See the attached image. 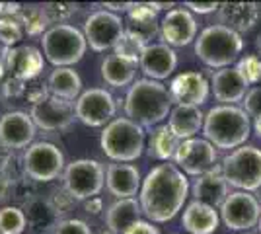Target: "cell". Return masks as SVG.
I'll return each mask as SVG.
<instances>
[{
	"instance_id": "obj_48",
	"label": "cell",
	"mask_w": 261,
	"mask_h": 234,
	"mask_svg": "<svg viewBox=\"0 0 261 234\" xmlns=\"http://www.w3.org/2000/svg\"><path fill=\"white\" fill-rule=\"evenodd\" d=\"M133 6H135V2H121V4L119 2H103V4H101V8L111 12V14H117V12H121V14L127 12V14H129V10Z\"/></svg>"
},
{
	"instance_id": "obj_23",
	"label": "cell",
	"mask_w": 261,
	"mask_h": 234,
	"mask_svg": "<svg viewBox=\"0 0 261 234\" xmlns=\"http://www.w3.org/2000/svg\"><path fill=\"white\" fill-rule=\"evenodd\" d=\"M261 16V6L255 2H224L218 8L220 23L236 34L250 32Z\"/></svg>"
},
{
	"instance_id": "obj_36",
	"label": "cell",
	"mask_w": 261,
	"mask_h": 234,
	"mask_svg": "<svg viewBox=\"0 0 261 234\" xmlns=\"http://www.w3.org/2000/svg\"><path fill=\"white\" fill-rule=\"evenodd\" d=\"M35 184H37V181L30 179L28 176H20L18 179H14V181H12L10 197L14 201H18V203L23 207L25 203H30L32 199L39 197V193H37V186H35Z\"/></svg>"
},
{
	"instance_id": "obj_5",
	"label": "cell",
	"mask_w": 261,
	"mask_h": 234,
	"mask_svg": "<svg viewBox=\"0 0 261 234\" xmlns=\"http://www.w3.org/2000/svg\"><path fill=\"white\" fill-rule=\"evenodd\" d=\"M244 49L242 35L222 23L205 28L195 39V55L211 68H228Z\"/></svg>"
},
{
	"instance_id": "obj_34",
	"label": "cell",
	"mask_w": 261,
	"mask_h": 234,
	"mask_svg": "<svg viewBox=\"0 0 261 234\" xmlns=\"http://www.w3.org/2000/svg\"><path fill=\"white\" fill-rule=\"evenodd\" d=\"M23 35L25 32L18 18H0V43L2 47H8V49L18 47Z\"/></svg>"
},
{
	"instance_id": "obj_40",
	"label": "cell",
	"mask_w": 261,
	"mask_h": 234,
	"mask_svg": "<svg viewBox=\"0 0 261 234\" xmlns=\"http://www.w3.org/2000/svg\"><path fill=\"white\" fill-rule=\"evenodd\" d=\"M49 88H47V82H39V80H30L25 82V88H23V101L25 103H32L37 106L49 98Z\"/></svg>"
},
{
	"instance_id": "obj_17",
	"label": "cell",
	"mask_w": 261,
	"mask_h": 234,
	"mask_svg": "<svg viewBox=\"0 0 261 234\" xmlns=\"http://www.w3.org/2000/svg\"><path fill=\"white\" fill-rule=\"evenodd\" d=\"M172 103L175 106H203L211 94V82L201 72H181L168 86Z\"/></svg>"
},
{
	"instance_id": "obj_38",
	"label": "cell",
	"mask_w": 261,
	"mask_h": 234,
	"mask_svg": "<svg viewBox=\"0 0 261 234\" xmlns=\"http://www.w3.org/2000/svg\"><path fill=\"white\" fill-rule=\"evenodd\" d=\"M129 20L127 23L135 25H144V23H158V10L152 6V2H144V4H135L129 10Z\"/></svg>"
},
{
	"instance_id": "obj_22",
	"label": "cell",
	"mask_w": 261,
	"mask_h": 234,
	"mask_svg": "<svg viewBox=\"0 0 261 234\" xmlns=\"http://www.w3.org/2000/svg\"><path fill=\"white\" fill-rule=\"evenodd\" d=\"M141 172L133 164L113 162L106 170V188L117 199H130L141 191Z\"/></svg>"
},
{
	"instance_id": "obj_50",
	"label": "cell",
	"mask_w": 261,
	"mask_h": 234,
	"mask_svg": "<svg viewBox=\"0 0 261 234\" xmlns=\"http://www.w3.org/2000/svg\"><path fill=\"white\" fill-rule=\"evenodd\" d=\"M10 188H12V179L8 174L0 172V201H4L6 197H10Z\"/></svg>"
},
{
	"instance_id": "obj_42",
	"label": "cell",
	"mask_w": 261,
	"mask_h": 234,
	"mask_svg": "<svg viewBox=\"0 0 261 234\" xmlns=\"http://www.w3.org/2000/svg\"><path fill=\"white\" fill-rule=\"evenodd\" d=\"M242 110L248 113L250 117H259L261 115V86L250 88L246 98L242 101Z\"/></svg>"
},
{
	"instance_id": "obj_46",
	"label": "cell",
	"mask_w": 261,
	"mask_h": 234,
	"mask_svg": "<svg viewBox=\"0 0 261 234\" xmlns=\"http://www.w3.org/2000/svg\"><path fill=\"white\" fill-rule=\"evenodd\" d=\"M184 6L195 14H211V12H217L220 8L218 2H185Z\"/></svg>"
},
{
	"instance_id": "obj_29",
	"label": "cell",
	"mask_w": 261,
	"mask_h": 234,
	"mask_svg": "<svg viewBox=\"0 0 261 234\" xmlns=\"http://www.w3.org/2000/svg\"><path fill=\"white\" fill-rule=\"evenodd\" d=\"M179 143L181 141L172 133V129L168 125H158L150 131L148 143H146V152L154 160L170 162V160H174Z\"/></svg>"
},
{
	"instance_id": "obj_10",
	"label": "cell",
	"mask_w": 261,
	"mask_h": 234,
	"mask_svg": "<svg viewBox=\"0 0 261 234\" xmlns=\"http://www.w3.org/2000/svg\"><path fill=\"white\" fill-rule=\"evenodd\" d=\"M123 32H125V22L121 20V16L108 10L92 12L86 18L84 30H82L86 43L96 53H106L109 49H113Z\"/></svg>"
},
{
	"instance_id": "obj_24",
	"label": "cell",
	"mask_w": 261,
	"mask_h": 234,
	"mask_svg": "<svg viewBox=\"0 0 261 234\" xmlns=\"http://www.w3.org/2000/svg\"><path fill=\"white\" fill-rule=\"evenodd\" d=\"M25 215V223L33 234H53L55 226L61 223V215L55 211L51 201L47 197H35L22 207Z\"/></svg>"
},
{
	"instance_id": "obj_39",
	"label": "cell",
	"mask_w": 261,
	"mask_h": 234,
	"mask_svg": "<svg viewBox=\"0 0 261 234\" xmlns=\"http://www.w3.org/2000/svg\"><path fill=\"white\" fill-rule=\"evenodd\" d=\"M23 88H25V82L22 80H16V78H8L2 82L0 86V98L6 101V103H20L23 101Z\"/></svg>"
},
{
	"instance_id": "obj_51",
	"label": "cell",
	"mask_w": 261,
	"mask_h": 234,
	"mask_svg": "<svg viewBox=\"0 0 261 234\" xmlns=\"http://www.w3.org/2000/svg\"><path fill=\"white\" fill-rule=\"evenodd\" d=\"M253 131H255V135L261 139V115L255 117V121H253Z\"/></svg>"
},
{
	"instance_id": "obj_12",
	"label": "cell",
	"mask_w": 261,
	"mask_h": 234,
	"mask_svg": "<svg viewBox=\"0 0 261 234\" xmlns=\"http://www.w3.org/2000/svg\"><path fill=\"white\" fill-rule=\"evenodd\" d=\"M220 219L230 230H250L261 219V203L253 193L232 191L220 205Z\"/></svg>"
},
{
	"instance_id": "obj_41",
	"label": "cell",
	"mask_w": 261,
	"mask_h": 234,
	"mask_svg": "<svg viewBox=\"0 0 261 234\" xmlns=\"http://www.w3.org/2000/svg\"><path fill=\"white\" fill-rule=\"evenodd\" d=\"M53 234H92L90 226L80 219H61Z\"/></svg>"
},
{
	"instance_id": "obj_30",
	"label": "cell",
	"mask_w": 261,
	"mask_h": 234,
	"mask_svg": "<svg viewBox=\"0 0 261 234\" xmlns=\"http://www.w3.org/2000/svg\"><path fill=\"white\" fill-rule=\"evenodd\" d=\"M137 67L139 65L129 63V61L111 53L101 61V78L106 80V84L113 86V88H123V86H129L135 82Z\"/></svg>"
},
{
	"instance_id": "obj_55",
	"label": "cell",
	"mask_w": 261,
	"mask_h": 234,
	"mask_svg": "<svg viewBox=\"0 0 261 234\" xmlns=\"http://www.w3.org/2000/svg\"><path fill=\"white\" fill-rule=\"evenodd\" d=\"M101 234H113V232H101Z\"/></svg>"
},
{
	"instance_id": "obj_44",
	"label": "cell",
	"mask_w": 261,
	"mask_h": 234,
	"mask_svg": "<svg viewBox=\"0 0 261 234\" xmlns=\"http://www.w3.org/2000/svg\"><path fill=\"white\" fill-rule=\"evenodd\" d=\"M14 162H16V158H14V150L6 148V146L0 143V172H4V174L12 176V164H14Z\"/></svg>"
},
{
	"instance_id": "obj_16",
	"label": "cell",
	"mask_w": 261,
	"mask_h": 234,
	"mask_svg": "<svg viewBox=\"0 0 261 234\" xmlns=\"http://www.w3.org/2000/svg\"><path fill=\"white\" fill-rule=\"evenodd\" d=\"M197 20L187 8L170 10L160 22V37L162 43L174 47H185L197 39Z\"/></svg>"
},
{
	"instance_id": "obj_25",
	"label": "cell",
	"mask_w": 261,
	"mask_h": 234,
	"mask_svg": "<svg viewBox=\"0 0 261 234\" xmlns=\"http://www.w3.org/2000/svg\"><path fill=\"white\" fill-rule=\"evenodd\" d=\"M205 113L195 106H175L168 117V127L179 141L195 139V135L203 129Z\"/></svg>"
},
{
	"instance_id": "obj_11",
	"label": "cell",
	"mask_w": 261,
	"mask_h": 234,
	"mask_svg": "<svg viewBox=\"0 0 261 234\" xmlns=\"http://www.w3.org/2000/svg\"><path fill=\"white\" fill-rule=\"evenodd\" d=\"M117 112V101L106 88L84 90L74 101V113L80 123L88 127H106L113 121Z\"/></svg>"
},
{
	"instance_id": "obj_28",
	"label": "cell",
	"mask_w": 261,
	"mask_h": 234,
	"mask_svg": "<svg viewBox=\"0 0 261 234\" xmlns=\"http://www.w3.org/2000/svg\"><path fill=\"white\" fill-rule=\"evenodd\" d=\"M141 203L130 197V199H117L109 205L106 211V224H108L109 232L113 234H123L130 224L141 221Z\"/></svg>"
},
{
	"instance_id": "obj_33",
	"label": "cell",
	"mask_w": 261,
	"mask_h": 234,
	"mask_svg": "<svg viewBox=\"0 0 261 234\" xmlns=\"http://www.w3.org/2000/svg\"><path fill=\"white\" fill-rule=\"evenodd\" d=\"M28 228L22 207L6 205L0 209V234H22Z\"/></svg>"
},
{
	"instance_id": "obj_54",
	"label": "cell",
	"mask_w": 261,
	"mask_h": 234,
	"mask_svg": "<svg viewBox=\"0 0 261 234\" xmlns=\"http://www.w3.org/2000/svg\"><path fill=\"white\" fill-rule=\"evenodd\" d=\"M257 228H259V232H261V219H259V223H257Z\"/></svg>"
},
{
	"instance_id": "obj_7",
	"label": "cell",
	"mask_w": 261,
	"mask_h": 234,
	"mask_svg": "<svg viewBox=\"0 0 261 234\" xmlns=\"http://www.w3.org/2000/svg\"><path fill=\"white\" fill-rule=\"evenodd\" d=\"M220 172L230 188L238 191H253L261 190V148L244 145L224 156Z\"/></svg>"
},
{
	"instance_id": "obj_56",
	"label": "cell",
	"mask_w": 261,
	"mask_h": 234,
	"mask_svg": "<svg viewBox=\"0 0 261 234\" xmlns=\"http://www.w3.org/2000/svg\"><path fill=\"white\" fill-rule=\"evenodd\" d=\"M242 234H250V232H242Z\"/></svg>"
},
{
	"instance_id": "obj_9",
	"label": "cell",
	"mask_w": 261,
	"mask_h": 234,
	"mask_svg": "<svg viewBox=\"0 0 261 234\" xmlns=\"http://www.w3.org/2000/svg\"><path fill=\"white\" fill-rule=\"evenodd\" d=\"M65 168V154L53 143H43V141L41 143H33V145H30L23 150V176H28V178L37 181V184L57 179L59 176H63Z\"/></svg>"
},
{
	"instance_id": "obj_47",
	"label": "cell",
	"mask_w": 261,
	"mask_h": 234,
	"mask_svg": "<svg viewBox=\"0 0 261 234\" xmlns=\"http://www.w3.org/2000/svg\"><path fill=\"white\" fill-rule=\"evenodd\" d=\"M22 10L18 2H0V18H16Z\"/></svg>"
},
{
	"instance_id": "obj_31",
	"label": "cell",
	"mask_w": 261,
	"mask_h": 234,
	"mask_svg": "<svg viewBox=\"0 0 261 234\" xmlns=\"http://www.w3.org/2000/svg\"><path fill=\"white\" fill-rule=\"evenodd\" d=\"M16 18L22 23L23 32L32 35V37H43V34L49 30V23H51L47 14H45L43 6H35V4L22 6V10Z\"/></svg>"
},
{
	"instance_id": "obj_1",
	"label": "cell",
	"mask_w": 261,
	"mask_h": 234,
	"mask_svg": "<svg viewBox=\"0 0 261 234\" xmlns=\"http://www.w3.org/2000/svg\"><path fill=\"white\" fill-rule=\"evenodd\" d=\"M189 179L172 162L154 166L142 179L139 191L142 215L152 223H168L184 209L189 195Z\"/></svg>"
},
{
	"instance_id": "obj_8",
	"label": "cell",
	"mask_w": 261,
	"mask_h": 234,
	"mask_svg": "<svg viewBox=\"0 0 261 234\" xmlns=\"http://www.w3.org/2000/svg\"><path fill=\"white\" fill-rule=\"evenodd\" d=\"M106 186V168L98 160L80 158L66 164L63 172V188L74 201L99 197Z\"/></svg>"
},
{
	"instance_id": "obj_26",
	"label": "cell",
	"mask_w": 261,
	"mask_h": 234,
	"mask_svg": "<svg viewBox=\"0 0 261 234\" xmlns=\"http://www.w3.org/2000/svg\"><path fill=\"white\" fill-rule=\"evenodd\" d=\"M218 211L205 203L191 201L181 215V224L189 234H213L218 226Z\"/></svg>"
},
{
	"instance_id": "obj_43",
	"label": "cell",
	"mask_w": 261,
	"mask_h": 234,
	"mask_svg": "<svg viewBox=\"0 0 261 234\" xmlns=\"http://www.w3.org/2000/svg\"><path fill=\"white\" fill-rule=\"evenodd\" d=\"M49 201H51V205L55 207V211L59 213L61 217L65 215V213H68V209H70V205L74 203V199L68 195L65 191V188L63 190H57V191H53V195L49 197Z\"/></svg>"
},
{
	"instance_id": "obj_3",
	"label": "cell",
	"mask_w": 261,
	"mask_h": 234,
	"mask_svg": "<svg viewBox=\"0 0 261 234\" xmlns=\"http://www.w3.org/2000/svg\"><path fill=\"white\" fill-rule=\"evenodd\" d=\"M203 133L215 148L236 150L250 139V115L240 106H215L205 115Z\"/></svg>"
},
{
	"instance_id": "obj_4",
	"label": "cell",
	"mask_w": 261,
	"mask_h": 234,
	"mask_svg": "<svg viewBox=\"0 0 261 234\" xmlns=\"http://www.w3.org/2000/svg\"><path fill=\"white\" fill-rule=\"evenodd\" d=\"M99 145L103 154L113 162L129 164L141 158L146 148V133L141 125L127 117H115L106 125L99 137Z\"/></svg>"
},
{
	"instance_id": "obj_27",
	"label": "cell",
	"mask_w": 261,
	"mask_h": 234,
	"mask_svg": "<svg viewBox=\"0 0 261 234\" xmlns=\"http://www.w3.org/2000/svg\"><path fill=\"white\" fill-rule=\"evenodd\" d=\"M49 94L66 101H76L82 94V78L72 67H61L51 70L47 78Z\"/></svg>"
},
{
	"instance_id": "obj_18",
	"label": "cell",
	"mask_w": 261,
	"mask_h": 234,
	"mask_svg": "<svg viewBox=\"0 0 261 234\" xmlns=\"http://www.w3.org/2000/svg\"><path fill=\"white\" fill-rule=\"evenodd\" d=\"M35 131L37 127L30 113L8 112L0 117V143L10 150L28 148L33 145Z\"/></svg>"
},
{
	"instance_id": "obj_2",
	"label": "cell",
	"mask_w": 261,
	"mask_h": 234,
	"mask_svg": "<svg viewBox=\"0 0 261 234\" xmlns=\"http://www.w3.org/2000/svg\"><path fill=\"white\" fill-rule=\"evenodd\" d=\"M172 98L168 86L158 80L141 78L129 86L125 98V115L127 119L144 127H158L160 123L170 117L172 112Z\"/></svg>"
},
{
	"instance_id": "obj_49",
	"label": "cell",
	"mask_w": 261,
	"mask_h": 234,
	"mask_svg": "<svg viewBox=\"0 0 261 234\" xmlns=\"http://www.w3.org/2000/svg\"><path fill=\"white\" fill-rule=\"evenodd\" d=\"M84 209L90 215H99L103 211V201H101V197H92V199L84 201Z\"/></svg>"
},
{
	"instance_id": "obj_35",
	"label": "cell",
	"mask_w": 261,
	"mask_h": 234,
	"mask_svg": "<svg viewBox=\"0 0 261 234\" xmlns=\"http://www.w3.org/2000/svg\"><path fill=\"white\" fill-rule=\"evenodd\" d=\"M41 6H43L45 14L53 25L68 23V20L78 10V4H72V2H49V4H41Z\"/></svg>"
},
{
	"instance_id": "obj_32",
	"label": "cell",
	"mask_w": 261,
	"mask_h": 234,
	"mask_svg": "<svg viewBox=\"0 0 261 234\" xmlns=\"http://www.w3.org/2000/svg\"><path fill=\"white\" fill-rule=\"evenodd\" d=\"M146 45L148 43H146L142 37H139V35L129 32V30H125L123 35L119 37L117 45L113 47V55L121 57V59H125V61H129V63L139 65V61H141Z\"/></svg>"
},
{
	"instance_id": "obj_13",
	"label": "cell",
	"mask_w": 261,
	"mask_h": 234,
	"mask_svg": "<svg viewBox=\"0 0 261 234\" xmlns=\"http://www.w3.org/2000/svg\"><path fill=\"white\" fill-rule=\"evenodd\" d=\"M218 152L217 148L208 143L207 139H187L181 141L177 146V152L174 156L175 166L179 168L184 174L189 176H203L211 170H215Z\"/></svg>"
},
{
	"instance_id": "obj_21",
	"label": "cell",
	"mask_w": 261,
	"mask_h": 234,
	"mask_svg": "<svg viewBox=\"0 0 261 234\" xmlns=\"http://www.w3.org/2000/svg\"><path fill=\"white\" fill-rule=\"evenodd\" d=\"M189 191L193 195V201L205 203L213 209H217V207L220 209V205L230 195V186L222 176L220 168H215V170H211L207 174L193 179Z\"/></svg>"
},
{
	"instance_id": "obj_6",
	"label": "cell",
	"mask_w": 261,
	"mask_h": 234,
	"mask_svg": "<svg viewBox=\"0 0 261 234\" xmlns=\"http://www.w3.org/2000/svg\"><path fill=\"white\" fill-rule=\"evenodd\" d=\"M41 45L45 59L55 65V68L72 67L80 63L88 49L84 34L70 23L51 25L41 37Z\"/></svg>"
},
{
	"instance_id": "obj_45",
	"label": "cell",
	"mask_w": 261,
	"mask_h": 234,
	"mask_svg": "<svg viewBox=\"0 0 261 234\" xmlns=\"http://www.w3.org/2000/svg\"><path fill=\"white\" fill-rule=\"evenodd\" d=\"M123 234H160V230H158V226H154L152 223L142 221L141 219V221H137L135 224H130Z\"/></svg>"
},
{
	"instance_id": "obj_19",
	"label": "cell",
	"mask_w": 261,
	"mask_h": 234,
	"mask_svg": "<svg viewBox=\"0 0 261 234\" xmlns=\"http://www.w3.org/2000/svg\"><path fill=\"white\" fill-rule=\"evenodd\" d=\"M211 92L220 101V106H236L242 103L246 94L250 92V84L244 80L236 67L218 68L211 76Z\"/></svg>"
},
{
	"instance_id": "obj_15",
	"label": "cell",
	"mask_w": 261,
	"mask_h": 234,
	"mask_svg": "<svg viewBox=\"0 0 261 234\" xmlns=\"http://www.w3.org/2000/svg\"><path fill=\"white\" fill-rule=\"evenodd\" d=\"M30 115H32L35 127L43 129V131H65L76 119L74 101L61 100L55 96H49L41 103L32 106Z\"/></svg>"
},
{
	"instance_id": "obj_37",
	"label": "cell",
	"mask_w": 261,
	"mask_h": 234,
	"mask_svg": "<svg viewBox=\"0 0 261 234\" xmlns=\"http://www.w3.org/2000/svg\"><path fill=\"white\" fill-rule=\"evenodd\" d=\"M236 70L244 76L248 84H257L261 80V57L257 55H246L242 57L236 65Z\"/></svg>"
},
{
	"instance_id": "obj_20",
	"label": "cell",
	"mask_w": 261,
	"mask_h": 234,
	"mask_svg": "<svg viewBox=\"0 0 261 234\" xmlns=\"http://www.w3.org/2000/svg\"><path fill=\"white\" fill-rule=\"evenodd\" d=\"M139 67L150 80L162 82L164 78H168L177 67V53L166 43H150L146 45L144 53H142Z\"/></svg>"
},
{
	"instance_id": "obj_52",
	"label": "cell",
	"mask_w": 261,
	"mask_h": 234,
	"mask_svg": "<svg viewBox=\"0 0 261 234\" xmlns=\"http://www.w3.org/2000/svg\"><path fill=\"white\" fill-rule=\"evenodd\" d=\"M4 72H6V67H4V59H2V53H0V80L4 76Z\"/></svg>"
},
{
	"instance_id": "obj_14",
	"label": "cell",
	"mask_w": 261,
	"mask_h": 234,
	"mask_svg": "<svg viewBox=\"0 0 261 234\" xmlns=\"http://www.w3.org/2000/svg\"><path fill=\"white\" fill-rule=\"evenodd\" d=\"M2 59H4V67L10 72L12 78L30 82L37 80L45 67L43 53L33 47V45H18V47H2Z\"/></svg>"
},
{
	"instance_id": "obj_53",
	"label": "cell",
	"mask_w": 261,
	"mask_h": 234,
	"mask_svg": "<svg viewBox=\"0 0 261 234\" xmlns=\"http://www.w3.org/2000/svg\"><path fill=\"white\" fill-rule=\"evenodd\" d=\"M257 49L261 51V35H259V39H257Z\"/></svg>"
}]
</instances>
